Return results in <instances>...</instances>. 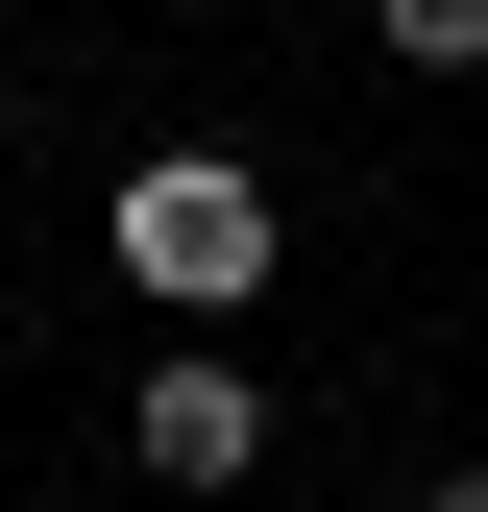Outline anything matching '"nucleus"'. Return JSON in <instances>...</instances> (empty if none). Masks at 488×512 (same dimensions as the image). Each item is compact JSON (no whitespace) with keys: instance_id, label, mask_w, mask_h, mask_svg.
<instances>
[{"instance_id":"f257e3e1","label":"nucleus","mask_w":488,"mask_h":512,"mask_svg":"<svg viewBox=\"0 0 488 512\" xmlns=\"http://www.w3.org/2000/svg\"><path fill=\"white\" fill-rule=\"evenodd\" d=\"M98 244L147 269V317H244V293H269V171H220V147H147Z\"/></svg>"},{"instance_id":"f03ea898","label":"nucleus","mask_w":488,"mask_h":512,"mask_svg":"<svg viewBox=\"0 0 488 512\" xmlns=\"http://www.w3.org/2000/svg\"><path fill=\"white\" fill-rule=\"evenodd\" d=\"M269 464V391L244 366H147V488H244Z\"/></svg>"},{"instance_id":"7ed1b4c3","label":"nucleus","mask_w":488,"mask_h":512,"mask_svg":"<svg viewBox=\"0 0 488 512\" xmlns=\"http://www.w3.org/2000/svg\"><path fill=\"white\" fill-rule=\"evenodd\" d=\"M391 25V74H488V0H366Z\"/></svg>"},{"instance_id":"20e7f679","label":"nucleus","mask_w":488,"mask_h":512,"mask_svg":"<svg viewBox=\"0 0 488 512\" xmlns=\"http://www.w3.org/2000/svg\"><path fill=\"white\" fill-rule=\"evenodd\" d=\"M415 512H488V464H464V488H415Z\"/></svg>"}]
</instances>
